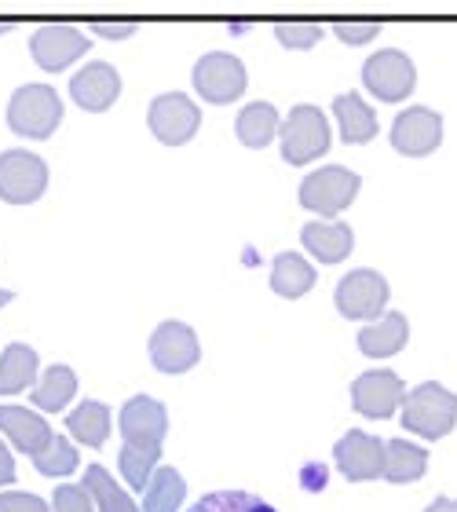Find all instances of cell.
Listing matches in <instances>:
<instances>
[{"mask_svg": "<svg viewBox=\"0 0 457 512\" xmlns=\"http://www.w3.org/2000/svg\"><path fill=\"white\" fill-rule=\"evenodd\" d=\"M121 476L132 491H147L150 476L158 472V458H161V443H165V432H169V414L158 399L150 395H136L121 406Z\"/></svg>", "mask_w": 457, "mask_h": 512, "instance_id": "6da1fadb", "label": "cell"}, {"mask_svg": "<svg viewBox=\"0 0 457 512\" xmlns=\"http://www.w3.org/2000/svg\"><path fill=\"white\" fill-rule=\"evenodd\" d=\"M33 465H37V472H44V476H70V472L77 469V450L70 439L55 436L48 447L33 458Z\"/></svg>", "mask_w": 457, "mask_h": 512, "instance_id": "f546056e", "label": "cell"}, {"mask_svg": "<svg viewBox=\"0 0 457 512\" xmlns=\"http://www.w3.org/2000/svg\"><path fill=\"white\" fill-rule=\"evenodd\" d=\"M457 425V395L436 381L417 384L403 399V428L421 439H443Z\"/></svg>", "mask_w": 457, "mask_h": 512, "instance_id": "7a4b0ae2", "label": "cell"}, {"mask_svg": "<svg viewBox=\"0 0 457 512\" xmlns=\"http://www.w3.org/2000/svg\"><path fill=\"white\" fill-rule=\"evenodd\" d=\"M147 121H150V132L165 147H183L198 132V125H202V110L194 107L183 92H165V96H158L150 103Z\"/></svg>", "mask_w": 457, "mask_h": 512, "instance_id": "30bf717a", "label": "cell"}, {"mask_svg": "<svg viewBox=\"0 0 457 512\" xmlns=\"http://www.w3.org/2000/svg\"><path fill=\"white\" fill-rule=\"evenodd\" d=\"M278 132H282V158L289 165H308L330 150V121L311 103L289 110V118L282 121Z\"/></svg>", "mask_w": 457, "mask_h": 512, "instance_id": "3957f363", "label": "cell"}, {"mask_svg": "<svg viewBox=\"0 0 457 512\" xmlns=\"http://www.w3.org/2000/svg\"><path fill=\"white\" fill-rule=\"evenodd\" d=\"M333 458H337L341 476L351 483H366L384 476V443L377 436H370V432H348V436H341L337 447H333Z\"/></svg>", "mask_w": 457, "mask_h": 512, "instance_id": "5bb4252c", "label": "cell"}, {"mask_svg": "<svg viewBox=\"0 0 457 512\" xmlns=\"http://www.w3.org/2000/svg\"><path fill=\"white\" fill-rule=\"evenodd\" d=\"M425 469H428L425 447H414V443H406V439L384 443V480L414 483L425 476Z\"/></svg>", "mask_w": 457, "mask_h": 512, "instance_id": "cb8c5ba5", "label": "cell"}, {"mask_svg": "<svg viewBox=\"0 0 457 512\" xmlns=\"http://www.w3.org/2000/svg\"><path fill=\"white\" fill-rule=\"evenodd\" d=\"M187 512H275L267 502H260L256 494L245 491H216L205 494L202 502H194Z\"/></svg>", "mask_w": 457, "mask_h": 512, "instance_id": "f1b7e54d", "label": "cell"}, {"mask_svg": "<svg viewBox=\"0 0 457 512\" xmlns=\"http://www.w3.org/2000/svg\"><path fill=\"white\" fill-rule=\"evenodd\" d=\"M315 286V267L304 260L300 253H278L271 264V289L278 297L297 300Z\"/></svg>", "mask_w": 457, "mask_h": 512, "instance_id": "7402d4cb", "label": "cell"}, {"mask_svg": "<svg viewBox=\"0 0 457 512\" xmlns=\"http://www.w3.org/2000/svg\"><path fill=\"white\" fill-rule=\"evenodd\" d=\"M85 491L92 494V502H96L99 512H139L136 502L128 498L125 487H117L114 476H110L103 465H88L85 472Z\"/></svg>", "mask_w": 457, "mask_h": 512, "instance_id": "4316f807", "label": "cell"}, {"mask_svg": "<svg viewBox=\"0 0 457 512\" xmlns=\"http://www.w3.org/2000/svg\"><path fill=\"white\" fill-rule=\"evenodd\" d=\"M55 512H99L92 494L85 491V483H66L55 487Z\"/></svg>", "mask_w": 457, "mask_h": 512, "instance_id": "1f68e13d", "label": "cell"}, {"mask_svg": "<svg viewBox=\"0 0 457 512\" xmlns=\"http://www.w3.org/2000/svg\"><path fill=\"white\" fill-rule=\"evenodd\" d=\"M4 483H15V458H11V450L4 447V439H0V487Z\"/></svg>", "mask_w": 457, "mask_h": 512, "instance_id": "d590c367", "label": "cell"}, {"mask_svg": "<svg viewBox=\"0 0 457 512\" xmlns=\"http://www.w3.org/2000/svg\"><path fill=\"white\" fill-rule=\"evenodd\" d=\"M63 121V103L48 85H22L8 103V128L15 136L44 139Z\"/></svg>", "mask_w": 457, "mask_h": 512, "instance_id": "277c9868", "label": "cell"}, {"mask_svg": "<svg viewBox=\"0 0 457 512\" xmlns=\"http://www.w3.org/2000/svg\"><path fill=\"white\" fill-rule=\"evenodd\" d=\"M88 48L85 33L74 30V26H66V22H52V26H41V30L30 37V52H33V63L55 74V70H66V66L81 59Z\"/></svg>", "mask_w": 457, "mask_h": 512, "instance_id": "9a60e30c", "label": "cell"}, {"mask_svg": "<svg viewBox=\"0 0 457 512\" xmlns=\"http://www.w3.org/2000/svg\"><path fill=\"white\" fill-rule=\"evenodd\" d=\"M388 297L392 289L384 282V275L370 271V267H359V271H348V275L337 282V311L344 319H381L384 308H388Z\"/></svg>", "mask_w": 457, "mask_h": 512, "instance_id": "8992f818", "label": "cell"}, {"mask_svg": "<svg viewBox=\"0 0 457 512\" xmlns=\"http://www.w3.org/2000/svg\"><path fill=\"white\" fill-rule=\"evenodd\" d=\"M4 304H11V293H8V289H0V308H4Z\"/></svg>", "mask_w": 457, "mask_h": 512, "instance_id": "f35d334b", "label": "cell"}, {"mask_svg": "<svg viewBox=\"0 0 457 512\" xmlns=\"http://www.w3.org/2000/svg\"><path fill=\"white\" fill-rule=\"evenodd\" d=\"M406 341H410L406 315H399V311H384L381 319L370 322V326L359 333V352L370 355V359H388V355L403 352Z\"/></svg>", "mask_w": 457, "mask_h": 512, "instance_id": "ac0fdd59", "label": "cell"}, {"mask_svg": "<svg viewBox=\"0 0 457 512\" xmlns=\"http://www.w3.org/2000/svg\"><path fill=\"white\" fill-rule=\"evenodd\" d=\"M37 384V352L30 344H8L0 355V395H19Z\"/></svg>", "mask_w": 457, "mask_h": 512, "instance_id": "44dd1931", "label": "cell"}, {"mask_svg": "<svg viewBox=\"0 0 457 512\" xmlns=\"http://www.w3.org/2000/svg\"><path fill=\"white\" fill-rule=\"evenodd\" d=\"M77 392V377L70 366H52V370H44V377L33 384V403L37 410H48V414H59L66 410V403L74 399Z\"/></svg>", "mask_w": 457, "mask_h": 512, "instance_id": "484cf974", "label": "cell"}, {"mask_svg": "<svg viewBox=\"0 0 457 512\" xmlns=\"http://www.w3.org/2000/svg\"><path fill=\"white\" fill-rule=\"evenodd\" d=\"M406 399V384L392 370H370V374L355 377L351 384V403L362 417H392L399 403Z\"/></svg>", "mask_w": 457, "mask_h": 512, "instance_id": "7c38bea8", "label": "cell"}, {"mask_svg": "<svg viewBox=\"0 0 457 512\" xmlns=\"http://www.w3.org/2000/svg\"><path fill=\"white\" fill-rule=\"evenodd\" d=\"M333 33H337L344 44H366L381 33V22H337Z\"/></svg>", "mask_w": 457, "mask_h": 512, "instance_id": "836d02e7", "label": "cell"}, {"mask_svg": "<svg viewBox=\"0 0 457 512\" xmlns=\"http://www.w3.org/2000/svg\"><path fill=\"white\" fill-rule=\"evenodd\" d=\"M70 96L88 114H103L121 96V74L110 63H88L70 77Z\"/></svg>", "mask_w": 457, "mask_h": 512, "instance_id": "2e32d148", "label": "cell"}, {"mask_svg": "<svg viewBox=\"0 0 457 512\" xmlns=\"http://www.w3.org/2000/svg\"><path fill=\"white\" fill-rule=\"evenodd\" d=\"M48 187V165L26 150H4L0 154V198L8 205L37 202Z\"/></svg>", "mask_w": 457, "mask_h": 512, "instance_id": "ba28073f", "label": "cell"}, {"mask_svg": "<svg viewBox=\"0 0 457 512\" xmlns=\"http://www.w3.org/2000/svg\"><path fill=\"white\" fill-rule=\"evenodd\" d=\"M92 33H99V37H110V41H121V37H128V33H132V22H117V26H110V22H96V26H92Z\"/></svg>", "mask_w": 457, "mask_h": 512, "instance_id": "e575fe53", "label": "cell"}, {"mask_svg": "<svg viewBox=\"0 0 457 512\" xmlns=\"http://www.w3.org/2000/svg\"><path fill=\"white\" fill-rule=\"evenodd\" d=\"M425 512H457V498H436Z\"/></svg>", "mask_w": 457, "mask_h": 512, "instance_id": "8d00e7d4", "label": "cell"}, {"mask_svg": "<svg viewBox=\"0 0 457 512\" xmlns=\"http://www.w3.org/2000/svg\"><path fill=\"white\" fill-rule=\"evenodd\" d=\"M194 88L205 103H234L242 96L249 77H245V66L238 55L231 52H209L194 63Z\"/></svg>", "mask_w": 457, "mask_h": 512, "instance_id": "52a82bcc", "label": "cell"}, {"mask_svg": "<svg viewBox=\"0 0 457 512\" xmlns=\"http://www.w3.org/2000/svg\"><path fill=\"white\" fill-rule=\"evenodd\" d=\"M322 26L319 22H282V26H275V37L286 48H293V52H304V48H315V44L322 41Z\"/></svg>", "mask_w": 457, "mask_h": 512, "instance_id": "4dcf8cb0", "label": "cell"}, {"mask_svg": "<svg viewBox=\"0 0 457 512\" xmlns=\"http://www.w3.org/2000/svg\"><path fill=\"white\" fill-rule=\"evenodd\" d=\"M198 359H202V348L187 322H161L150 337V363L158 366L161 374H183Z\"/></svg>", "mask_w": 457, "mask_h": 512, "instance_id": "8fae6325", "label": "cell"}, {"mask_svg": "<svg viewBox=\"0 0 457 512\" xmlns=\"http://www.w3.org/2000/svg\"><path fill=\"white\" fill-rule=\"evenodd\" d=\"M300 242L319 264H341L355 246V235L348 224H308L300 231Z\"/></svg>", "mask_w": 457, "mask_h": 512, "instance_id": "d6986e66", "label": "cell"}, {"mask_svg": "<svg viewBox=\"0 0 457 512\" xmlns=\"http://www.w3.org/2000/svg\"><path fill=\"white\" fill-rule=\"evenodd\" d=\"M238 139H242L245 147L253 150H264L271 139L278 136V128H282V121H278V110L271 107V103H249V107L238 114Z\"/></svg>", "mask_w": 457, "mask_h": 512, "instance_id": "d4e9b609", "label": "cell"}, {"mask_svg": "<svg viewBox=\"0 0 457 512\" xmlns=\"http://www.w3.org/2000/svg\"><path fill=\"white\" fill-rule=\"evenodd\" d=\"M0 432H4L22 454H30V458H37V454L55 439L48 421H44L41 414H33V410H26V406H0Z\"/></svg>", "mask_w": 457, "mask_h": 512, "instance_id": "e0dca14e", "label": "cell"}, {"mask_svg": "<svg viewBox=\"0 0 457 512\" xmlns=\"http://www.w3.org/2000/svg\"><path fill=\"white\" fill-rule=\"evenodd\" d=\"M443 143V118L428 107L403 110L392 125V147L406 158H425Z\"/></svg>", "mask_w": 457, "mask_h": 512, "instance_id": "4fadbf2b", "label": "cell"}, {"mask_svg": "<svg viewBox=\"0 0 457 512\" xmlns=\"http://www.w3.org/2000/svg\"><path fill=\"white\" fill-rule=\"evenodd\" d=\"M66 428H70V436H74L77 443L99 450L110 436V406L96 403V399H85L74 414L66 417Z\"/></svg>", "mask_w": 457, "mask_h": 512, "instance_id": "603a6c76", "label": "cell"}, {"mask_svg": "<svg viewBox=\"0 0 457 512\" xmlns=\"http://www.w3.org/2000/svg\"><path fill=\"white\" fill-rule=\"evenodd\" d=\"M11 30V26H0V33H8Z\"/></svg>", "mask_w": 457, "mask_h": 512, "instance_id": "ab89813d", "label": "cell"}, {"mask_svg": "<svg viewBox=\"0 0 457 512\" xmlns=\"http://www.w3.org/2000/svg\"><path fill=\"white\" fill-rule=\"evenodd\" d=\"M362 85L370 88L381 103H403L417 85V70L403 52L388 48V52H377L366 59V66H362Z\"/></svg>", "mask_w": 457, "mask_h": 512, "instance_id": "9c48e42d", "label": "cell"}, {"mask_svg": "<svg viewBox=\"0 0 457 512\" xmlns=\"http://www.w3.org/2000/svg\"><path fill=\"white\" fill-rule=\"evenodd\" d=\"M359 187V172L344 169V165H326V169L304 176V183H300V205L319 216H341L355 202Z\"/></svg>", "mask_w": 457, "mask_h": 512, "instance_id": "5b68a950", "label": "cell"}, {"mask_svg": "<svg viewBox=\"0 0 457 512\" xmlns=\"http://www.w3.org/2000/svg\"><path fill=\"white\" fill-rule=\"evenodd\" d=\"M0 512H52V505L26 491H4L0 494Z\"/></svg>", "mask_w": 457, "mask_h": 512, "instance_id": "d6a6232c", "label": "cell"}, {"mask_svg": "<svg viewBox=\"0 0 457 512\" xmlns=\"http://www.w3.org/2000/svg\"><path fill=\"white\" fill-rule=\"evenodd\" d=\"M333 114H337L344 143L362 147V143H370V139L377 136V114H373V110L362 103V96H355V92H344V96L333 99Z\"/></svg>", "mask_w": 457, "mask_h": 512, "instance_id": "ffe728a7", "label": "cell"}, {"mask_svg": "<svg viewBox=\"0 0 457 512\" xmlns=\"http://www.w3.org/2000/svg\"><path fill=\"white\" fill-rule=\"evenodd\" d=\"M187 498L183 476L176 469H158L143 491V512H176Z\"/></svg>", "mask_w": 457, "mask_h": 512, "instance_id": "83f0119b", "label": "cell"}, {"mask_svg": "<svg viewBox=\"0 0 457 512\" xmlns=\"http://www.w3.org/2000/svg\"><path fill=\"white\" fill-rule=\"evenodd\" d=\"M304 476H308V491H322V483H326V472H322V469H308Z\"/></svg>", "mask_w": 457, "mask_h": 512, "instance_id": "74e56055", "label": "cell"}]
</instances>
